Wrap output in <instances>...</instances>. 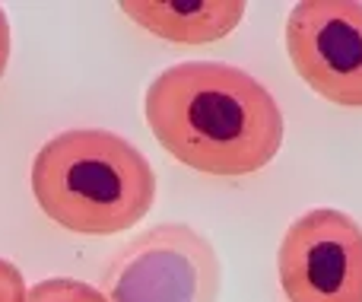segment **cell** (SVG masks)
Instances as JSON below:
<instances>
[{
  "instance_id": "obj_1",
  "label": "cell",
  "mask_w": 362,
  "mask_h": 302,
  "mask_svg": "<svg viewBox=\"0 0 362 302\" xmlns=\"http://www.w3.org/2000/svg\"><path fill=\"white\" fill-rule=\"evenodd\" d=\"M146 124L172 159L204 175H251L283 146V112L248 70L219 61L165 67L146 89Z\"/></svg>"
},
{
  "instance_id": "obj_2",
  "label": "cell",
  "mask_w": 362,
  "mask_h": 302,
  "mask_svg": "<svg viewBox=\"0 0 362 302\" xmlns=\"http://www.w3.org/2000/svg\"><path fill=\"white\" fill-rule=\"evenodd\" d=\"M29 182L45 216L80 236L127 233L156 201L150 159L131 140L102 127L51 137L32 163Z\"/></svg>"
},
{
  "instance_id": "obj_3",
  "label": "cell",
  "mask_w": 362,
  "mask_h": 302,
  "mask_svg": "<svg viewBox=\"0 0 362 302\" xmlns=\"http://www.w3.org/2000/svg\"><path fill=\"white\" fill-rule=\"evenodd\" d=\"M223 267L210 239L163 223L115 252L102 274L108 302H216Z\"/></svg>"
},
{
  "instance_id": "obj_4",
  "label": "cell",
  "mask_w": 362,
  "mask_h": 302,
  "mask_svg": "<svg viewBox=\"0 0 362 302\" xmlns=\"http://www.w3.org/2000/svg\"><path fill=\"white\" fill-rule=\"evenodd\" d=\"M276 271L289 302H362V226L344 210H308L283 236Z\"/></svg>"
},
{
  "instance_id": "obj_5",
  "label": "cell",
  "mask_w": 362,
  "mask_h": 302,
  "mask_svg": "<svg viewBox=\"0 0 362 302\" xmlns=\"http://www.w3.org/2000/svg\"><path fill=\"white\" fill-rule=\"evenodd\" d=\"M286 54L296 74L344 108H362V4L302 0L286 19Z\"/></svg>"
},
{
  "instance_id": "obj_6",
  "label": "cell",
  "mask_w": 362,
  "mask_h": 302,
  "mask_svg": "<svg viewBox=\"0 0 362 302\" xmlns=\"http://www.w3.org/2000/svg\"><path fill=\"white\" fill-rule=\"evenodd\" d=\"M121 13L150 35L165 38L172 45H206L235 32L245 16V4L242 0H197V4L131 0L121 4Z\"/></svg>"
},
{
  "instance_id": "obj_7",
  "label": "cell",
  "mask_w": 362,
  "mask_h": 302,
  "mask_svg": "<svg viewBox=\"0 0 362 302\" xmlns=\"http://www.w3.org/2000/svg\"><path fill=\"white\" fill-rule=\"evenodd\" d=\"M25 302H108V296L95 286L74 277H51L29 290Z\"/></svg>"
},
{
  "instance_id": "obj_8",
  "label": "cell",
  "mask_w": 362,
  "mask_h": 302,
  "mask_svg": "<svg viewBox=\"0 0 362 302\" xmlns=\"http://www.w3.org/2000/svg\"><path fill=\"white\" fill-rule=\"evenodd\" d=\"M29 290H25V277L13 261L0 258V302H25Z\"/></svg>"
},
{
  "instance_id": "obj_9",
  "label": "cell",
  "mask_w": 362,
  "mask_h": 302,
  "mask_svg": "<svg viewBox=\"0 0 362 302\" xmlns=\"http://www.w3.org/2000/svg\"><path fill=\"white\" fill-rule=\"evenodd\" d=\"M6 64H10V23H6V13L0 6V76L6 74Z\"/></svg>"
}]
</instances>
